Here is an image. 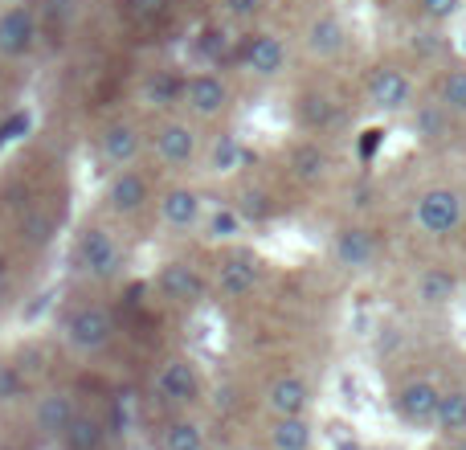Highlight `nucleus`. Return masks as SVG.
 <instances>
[{
	"label": "nucleus",
	"instance_id": "nucleus-29",
	"mask_svg": "<svg viewBox=\"0 0 466 450\" xmlns=\"http://www.w3.org/2000/svg\"><path fill=\"white\" fill-rule=\"evenodd\" d=\"M66 443H70V450H98L103 446V422L78 414L70 422V430H66Z\"/></svg>",
	"mask_w": 466,
	"mask_h": 450
},
{
	"label": "nucleus",
	"instance_id": "nucleus-35",
	"mask_svg": "<svg viewBox=\"0 0 466 450\" xmlns=\"http://www.w3.org/2000/svg\"><path fill=\"white\" fill-rule=\"evenodd\" d=\"M180 95H185V82H180V87H177V82H168V78H160V82H147V87H144V98H152V103L156 107H168L172 103V98H180Z\"/></svg>",
	"mask_w": 466,
	"mask_h": 450
},
{
	"label": "nucleus",
	"instance_id": "nucleus-31",
	"mask_svg": "<svg viewBox=\"0 0 466 450\" xmlns=\"http://www.w3.org/2000/svg\"><path fill=\"white\" fill-rule=\"evenodd\" d=\"M21 238L29 241V246H46V241L54 238V218L41 213V210H29L21 218Z\"/></svg>",
	"mask_w": 466,
	"mask_h": 450
},
{
	"label": "nucleus",
	"instance_id": "nucleus-4",
	"mask_svg": "<svg viewBox=\"0 0 466 450\" xmlns=\"http://www.w3.org/2000/svg\"><path fill=\"white\" fill-rule=\"evenodd\" d=\"M364 95L385 115L413 111V78L401 66H377V70L369 74V82H364Z\"/></svg>",
	"mask_w": 466,
	"mask_h": 450
},
{
	"label": "nucleus",
	"instance_id": "nucleus-12",
	"mask_svg": "<svg viewBox=\"0 0 466 450\" xmlns=\"http://www.w3.org/2000/svg\"><path fill=\"white\" fill-rule=\"evenodd\" d=\"M331 258H336V266H344V271H369V266L377 262V238H372V230H364V225H344V230H336V238H331Z\"/></svg>",
	"mask_w": 466,
	"mask_h": 450
},
{
	"label": "nucleus",
	"instance_id": "nucleus-10",
	"mask_svg": "<svg viewBox=\"0 0 466 450\" xmlns=\"http://www.w3.org/2000/svg\"><path fill=\"white\" fill-rule=\"evenodd\" d=\"M287 41L279 37V33H254V37H246V46H241V66H246V74H254V78H279L282 70H287Z\"/></svg>",
	"mask_w": 466,
	"mask_h": 450
},
{
	"label": "nucleus",
	"instance_id": "nucleus-42",
	"mask_svg": "<svg viewBox=\"0 0 466 450\" xmlns=\"http://www.w3.org/2000/svg\"><path fill=\"white\" fill-rule=\"evenodd\" d=\"M339 450H360V446H356V443H339Z\"/></svg>",
	"mask_w": 466,
	"mask_h": 450
},
{
	"label": "nucleus",
	"instance_id": "nucleus-23",
	"mask_svg": "<svg viewBox=\"0 0 466 450\" xmlns=\"http://www.w3.org/2000/svg\"><path fill=\"white\" fill-rule=\"evenodd\" d=\"M434 426L442 430V435H451V438L466 435V385L462 389H442V402H438Z\"/></svg>",
	"mask_w": 466,
	"mask_h": 450
},
{
	"label": "nucleus",
	"instance_id": "nucleus-38",
	"mask_svg": "<svg viewBox=\"0 0 466 450\" xmlns=\"http://www.w3.org/2000/svg\"><path fill=\"white\" fill-rule=\"evenodd\" d=\"M131 5H136V13L152 16V13H160V8H164V5H168V0H131Z\"/></svg>",
	"mask_w": 466,
	"mask_h": 450
},
{
	"label": "nucleus",
	"instance_id": "nucleus-15",
	"mask_svg": "<svg viewBox=\"0 0 466 450\" xmlns=\"http://www.w3.org/2000/svg\"><path fill=\"white\" fill-rule=\"evenodd\" d=\"M307 402H311V389H307V381L295 377V373L274 377L270 389H266V410H270L274 418H303Z\"/></svg>",
	"mask_w": 466,
	"mask_h": 450
},
{
	"label": "nucleus",
	"instance_id": "nucleus-36",
	"mask_svg": "<svg viewBox=\"0 0 466 450\" xmlns=\"http://www.w3.org/2000/svg\"><path fill=\"white\" fill-rule=\"evenodd\" d=\"M221 8H226L229 16H238V21H249V16L262 8V0H221Z\"/></svg>",
	"mask_w": 466,
	"mask_h": 450
},
{
	"label": "nucleus",
	"instance_id": "nucleus-45",
	"mask_svg": "<svg viewBox=\"0 0 466 450\" xmlns=\"http://www.w3.org/2000/svg\"><path fill=\"white\" fill-rule=\"evenodd\" d=\"M462 49H466V41H462Z\"/></svg>",
	"mask_w": 466,
	"mask_h": 450
},
{
	"label": "nucleus",
	"instance_id": "nucleus-16",
	"mask_svg": "<svg viewBox=\"0 0 466 450\" xmlns=\"http://www.w3.org/2000/svg\"><path fill=\"white\" fill-rule=\"evenodd\" d=\"M156 389H160L164 402L172 405H188L197 402V394H201V377H197V364L193 361H168L160 373H156Z\"/></svg>",
	"mask_w": 466,
	"mask_h": 450
},
{
	"label": "nucleus",
	"instance_id": "nucleus-2",
	"mask_svg": "<svg viewBox=\"0 0 466 450\" xmlns=\"http://www.w3.org/2000/svg\"><path fill=\"white\" fill-rule=\"evenodd\" d=\"M62 336L78 356H98L115 340V320L103 303H82L62 320Z\"/></svg>",
	"mask_w": 466,
	"mask_h": 450
},
{
	"label": "nucleus",
	"instance_id": "nucleus-24",
	"mask_svg": "<svg viewBox=\"0 0 466 450\" xmlns=\"http://www.w3.org/2000/svg\"><path fill=\"white\" fill-rule=\"evenodd\" d=\"M290 169H295V177H299V180L315 185V180L328 177L331 160H328V152H323L319 144H299L295 152H290Z\"/></svg>",
	"mask_w": 466,
	"mask_h": 450
},
{
	"label": "nucleus",
	"instance_id": "nucleus-25",
	"mask_svg": "<svg viewBox=\"0 0 466 450\" xmlns=\"http://www.w3.org/2000/svg\"><path fill=\"white\" fill-rule=\"evenodd\" d=\"M270 446L274 450H311V426H307V418H274Z\"/></svg>",
	"mask_w": 466,
	"mask_h": 450
},
{
	"label": "nucleus",
	"instance_id": "nucleus-40",
	"mask_svg": "<svg viewBox=\"0 0 466 450\" xmlns=\"http://www.w3.org/2000/svg\"><path fill=\"white\" fill-rule=\"evenodd\" d=\"M8 282V254H0V287Z\"/></svg>",
	"mask_w": 466,
	"mask_h": 450
},
{
	"label": "nucleus",
	"instance_id": "nucleus-44",
	"mask_svg": "<svg viewBox=\"0 0 466 450\" xmlns=\"http://www.w3.org/2000/svg\"><path fill=\"white\" fill-rule=\"evenodd\" d=\"M0 450H13V446H0Z\"/></svg>",
	"mask_w": 466,
	"mask_h": 450
},
{
	"label": "nucleus",
	"instance_id": "nucleus-43",
	"mask_svg": "<svg viewBox=\"0 0 466 450\" xmlns=\"http://www.w3.org/2000/svg\"><path fill=\"white\" fill-rule=\"evenodd\" d=\"M226 450H246V446H226Z\"/></svg>",
	"mask_w": 466,
	"mask_h": 450
},
{
	"label": "nucleus",
	"instance_id": "nucleus-22",
	"mask_svg": "<svg viewBox=\"0 0 466 450\" xmlns=\"http://www.w3.org/2000/svg\"><path fill=\"white\" fill-rule=\"evenodd\" d=\"M241 160H246V148H241V139L226 131V136H218L209 144V152H205V169L213 172V177H233V172L241 169Z\"/></svg>",
	"mask_w": 466,
	"mask_h": 450
},
{
	"label": "nucleus",
	"instance_id": "nucleus-39",
	"mask_svg": "<svg viewBox=\"0 0 466 450\" xmlns=\"http://www.w3.org/2000/svg\"><path fill=\"white\" fill-rule=\"evenodd\" d=\"M364 136H369V139L360 144V152H364V156H372V152H377V144H380V131H364Z\"/></svg>",
	"mask_w": 466,
	"mask_h": 450
},
{
	"label": "nucleus",
	"instance_id": "nucleus-1",
	"mask_svg": "<svg viewBox=\"0 0 466 450\" xmlns=\"http://www.w3.org/2000/svg\"><path fill=\"white\" fill-rule=\"evenodd\" d=\"M466 221V197L451 185H434L413 201V225H418L426 238H451L459 233Z\"/></svg>",
	"mask_w": 466,
	"mask_h": 450
},
{
	"label": "nucleus",
	"instance_id": "nucleus-7",
	"mask_svg": "<svg viewBox=\"0 0 466 450\" xmlns=\"http://www.w3.org/2000/svg\"><path fill=\"white\" fill-rule=\"evenodd\" d=\"M180 103H185L197 119H218V115H226V107H229V87L221 74H209V70L188 74Z\"/></svg>",
	"mask_w": 466,
	"mask_h": 450
},
{
	"label": "nucleus",
	"instance_id": "nucleus-13",
	"mask_svg": "<svg viewBox=\"0 0 466 450\" xmlns=\"http://www.w3.org/2000/svg\"><path fill=\"white\" fill-rule=\"evenodd\" d=\"M156 287H160V295L168 303H201L205 291H209V279L193 262H168L156 274Z\"/></svg>",
	"mask_w": 466,
	"mask_h": 450
},
{
	"label": "nucleus",
	"instance_id": "nucleus-14",
	"mask_svg": "<svg viewBox=\"0 0 466 450\" xmlns=\"http://www.w3.org/2000/svg\"><path fill=\"white\" fill-rule=\"evenodd\" d=\"M98 152H103V160L111 164V169H131V164L139 160V152H144V136H139L136 123L115 119V123H106L103 136H98Z\"/></svg>",
	"mask_w": 466,
	"mask_h": 450
},
{
	"label": "nucleus",
	"instance_id": "nucleus-37",
	"mask_svg": "<svg viewBox=\"0 0 466 450\" xmlns=\"http://www.w3.org/2000/svg\"><path fill=\"white\" fill-rule=\"evenodd\" d=\"M16 131H29V115H25V111H16L13 119H8L5 128H0V144H8V139H16Z\"/></svg>",
	"mask_w": 466,
	"mask_h": 450
},
{
	"label": "nucleus",
	"instance_id": "nucleus-3",
	"mask_svg": "<svg viewBox=\"0 0 466 450\" xmlns=\"http://www.w3.org/2000/svg\"><path fill=\"white\" fill-rule=\"evenodd\" d=\"M74 262H78V271L86 274V279L111 282V279H119V271H123V250L103 225H86V230L78 233V241H74Z\"/></svg>",
	"mask_w": 466,
	"mask_h": 450
},
{
	"label": "nucleus",
	"instance_id": "nucleus-17",
	"mask_svg": "<svg viewBox=\"0 0 466 450\" xmlns=\"http://www.w3.org/2000/svg\"><path fill=\"white\" fill-rule=\"evenodd\" d=\"M258 279H262V262H258L254 254H233L218 266L213 287H218V295H226V299H241L258 287Z\"/></svg>",
	"mask_w": 466,
	"mask_h": 450
},
{
	"label": "nucleus",
	"instance_id": "nucleus-9",
	"mask_svg": "<svg viewBox=\"0 0 466 450\" xmlns=\"http://www.w3.org/2000/svg\"><path fill=\"white\" fill-rule=\"evenodd\" d=\"M37 37V13L29 5H13L0 13V57H29Z\"/></svg>",
	"mask_w": 466,
	"mask_h": 450
},
{
	"label": "nucleus",
	"instance_id": "nucleus-8",
	"mask_svg": "<svg viewBox=\"0 0 466 450\" xmlns=\"http://www.w3.org/2000/svg\"><path fill=\"white\" fill-rule=\"evenodd\" d=\"M438 402H442V389H438L430 377L405 381V385L397 389V397H393V405H397V414H401V422H410V426H434Z\"/></svg>",
	"mask_w": 466,
	"mask_h": 450
},
{
	"label": "nucleus",
	"instance_id": "nucleus-20",
	"mask_svg": "<svg viewBox=\"0 0 466 450\" xmlns=\"http://www.w3.org/2000/svg\"><path fill=\"white\" fill-rule=\"evenodd\" d=\"M413 295L426 307L454 303V295H459V274L446 271V266H426V271L418 274V282H413Z\"/></svg>",
	"mask_w": 466,
	"mask_h": 450
},
{
	"label": "nucleus",
	"instance_id": "nucleus-11",
	"mask_svg": "<svg viewBox=\"0 0 466 450\" xmlns=\"http://www.w3.org/2000/svg\"><path fill=\"white\" fill-rule=\"evenodd\" d=\"M205 197L197 193V189H188V185H172V189H164L160 193V221L168 225V230H177V233H188V230H197V225L205 221Z\"/></svg>",
	"mask_w": 466,
	"mask_h": 450
},
{
	"label": "nucleus",
	"instance_id": "nucleus-33",
	"mask_svg": "<svg viewBox=\"0 0 466 450\" xmlns=\"http://www.w3.org/2000/svg\"><path fill=\"white\" fill-rule=\"evenodd\" d=\"M25 373L13 369V364H0V405H13L25 397Z\"/></svg>",
	"mask_w": 466,
	"mask_h": 450
},
{
	"label": "nucleus",
	"instance_id": "nucleus-34",
	"mask_svg": "<svg viewBox=\"0 0 466 450\" xmlns=\"http://www.w3.org/2000/svg\"><path fill=\"white\" fill-rule=\"evenodd\" d=\"M418 5H421V16H426L430 25H446L462 13V0H418Z\"/></svg>",
	"mask_w": 466,
	"mask_h": 450
},
{
	"label": "nucleus",
	"instance_id": "nucleus-26",
	"mask_svg": "<svg viewBox=\"0 0 466 450\" xmlns=\"http://www.w3.org/2000/svg\"><path fill=\"white\" fill-rule=\"evenodd\" d=\"M434 98L446 107V111H454L459 119H466V66H451V70H442Z\"/></svg>",
	"mask_w": 466,
	"mask_h": 450
},
{
	"label": "nucleus",
	"instance_id": "nucleus-27",
	"mask_svg": "<svg viewBox=\"0 0 466 450\" xmlns=\"http://www.w3.org/2000/svg\"><path fill=\"white\" fill-rule=\"evenodd\" d=\"M205 238L209 241H233L241 230H246V218H241L238 205H221V210H209L205 213Z\"/></svg>",
	"mask_w": 466,
	"mask_h": 450
},
{
	"label": "nucleus",
	"instance_id": "nucleus-28",
	"mask_svg": "<svg viewBox=\"0 0 466 450\" xmlns=\"http://www.w3.org/2000/svg\"><path fill=\"white\" fill-rule=\"evenodd\" d=\"M299 119H303V128L307 131H319V128H328L331 119H336V103H331L328 95H303L299 98Z\"/></svg>",
	"mask_w": 466,
	"mask_h": 450
},
{
	"label": "nucleus",
	"instance_id": "nucleus-19",
	"mask_svg": "<svg viewBox=\"0 0 466 450\" xmlns=\"http://www.w3.org/2000/svg\"><path fill=\"white\" fill-rule=\"evenodd\" d=\"M454 119H459V115L446 111V107L438 103V98H430V103H413V111H410L413 136H418L421 144H442V139L451 136Z\"/></svg>",
	"mask_w": 466,
	"mask_h": 450
},
{
	"label": "nucleus",
	"instance_id": "nucleus-18",
	"mask_svg": "<svg viewBox=\"0 0 466 450\" xmlns=\"http://www.w3.org/2000/svg\"><path fill=\"white\" fill-rule=\"evenodd\" d=\"M307 54L319 57V62H328V57H339L348 46V29L344 21H339L336 13H319L311 25H307Z\"/></svg>",
	"mask_w": 466,
	"mask_h": 450
},
{
	"label": "nucleus",
	"instance_id": "nucleus-6",
	"mask_svg": "<svg viewBox=\"0 0 466 450\" xmlns=\"http://www.w3.org/2000/svg\"><path fill=\"white\" fill-rule=\"evenodd\" d=\"M103 201H106V210L119 213V218H136V213H144L147 201H152V180L136 169H115L111 180H106Z\"/></svg>",
	"mask_w": 466,
	"mask_h": 450
},
{
	"label": "nucleus",
	"instance_id": "nucleus-21",
	"mask_svg": "<svg viewBox=\"0 0 466 450\" xmlns=\"http://www.w3.org/2000/svg\"><path fill=\"white\" fill-rule=\"evenodd\" d=\"M74 418H78V414H74V397H70V394L54 389V394L37 397V410H33V422H37L41 435H66Z\"/></svg>",
	"mask_w": 466,
	"mask_h": 450
},
{
	"label": "nucleus",
	"instance_id": "nucleus-32",
	"mask_svg": "<svg viewBox=\"0 0 466 450\" xmlns=\"http://www.w3.org/2000/svg\"><path fill=\"white\" fill-rule=\"evenodd\" d=\"M238 210H241V218H246V221H266L274 205H270V193H262V189H246Z\"/></svg>",
	"mask_w": 466,
	"mask_h": 450
},
{
	"label": "nucleus",
	"instance_id": "nucleus-30",
	"mask_svg": "<svg viewBox=\"0 0 466 450\" xmlns=\"http://www.w3.org/2000/svg\"><path fill=\"white\" fill-rule=\"evenodd\" d=\"M164 450H205V430L197 422L180 418L164 430Z\"/></svg>",
	"mask_w": 466,
	"mask_h": 450
},
{
	"label": "nucleus",
	"instance_id": "nucleus-41",
	"mask_svg": "<svg viewBox=\"0 0 466 450\" xmlns=\"http://www.w3.org/2000/svg\"><path fill=\"white\" fill-rule=\"evenodd\" d=\"M446 450H466V438L459 435V438H454V443H451V446H446Z\"/></svg>",
	"mask_w": 466,
	"mask_h": 450
},
{
	"label": "nucleus",
	"instance_id": "nucleus-5",
	"mask_svg": "<svg viewBox=\"0 0 466 450\" xmlns=\"http://www.w3.org/2000/svg\"><path fill=\"white\" fill-rule=\"evenodd\" d=\"M152 144H156L160 164H168V169H193L197 156H201V131L185 119H168L156 128Z\"/></svg>",
	"mask_w": 466,
	"mask_h": 450
}]
</instances>
